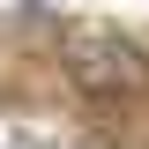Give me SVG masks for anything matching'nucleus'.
Wrapping results in <instances>:
<instances>
[{"label": "nucleus", "instance_id": "nucleus-1", "mask_svg": "<svg viewBox=\"0 0 149 149\" xmlns=\"http://www.w3.org/2000/svg\"><path fill=\"white\" fill-rule=\"evenodd\" d=\"M60 67H67V82L82 97H104V104L149 90V52L119 22H97V15H74L67 30H60Z\"/></svg>", "mask_w": 149, "mask_h": 149}]
</instances>
